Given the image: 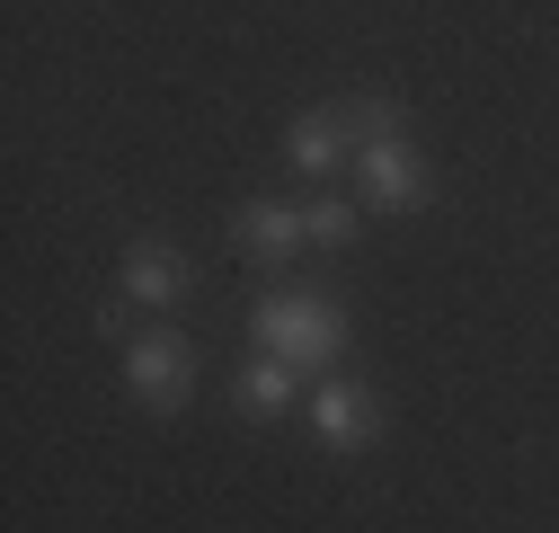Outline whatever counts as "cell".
I'll use <instances>...</instances> for the list:
<instances>
[{
  "label": "cell",
  "mask_w": 559,
  "mask_h": 533,
  "mask_svg": "<svg viewBox=\"0 0 559 533\" xmlns=\"http://www.w3.org/2000/svg\"><path fill=\"white\" fill-rule=\"evenodd\" d=\"M302 232H311L320 249H346V240H356V232H365V214H356V205H346V196H320V205L302 214Z\"/></svg>",
  "instance_id": "obj_9"
},
{
  "label": "cell",
  "mask_w": 559,
  "mask_h": 533,
  "mask_svg": "<svg viewBox=\"0 0 559 533\" xmlns=\"http://www.w3.org/2000/svg\"><path fill=\"white\" fill-rule=\"evenodd\" d=\"M116 276H124V303H178L187 285H195V266L178 258V240H124V266H116Z\"/></svg>",
  "instance_id": "obj_5"
},
{
  "label": "cell",
  "mask_w": 559,
  "mask_h": 533,
  "mask_svg": "<svg viewBox=\"0 0 559 533\" xmlns=\"http://www.w3.org/2000/svg\"><path fill=\"white\" fill-rule=\"evenodd\" d=\"M124 391L143 400V410H187L195 400V339L178 329H143V339H124Z\"/></svg>",
  "instance_id": "obj_2"
},
{
  "label": "cell",
  "mask_w": 559,
  "mask_h": 533,
  "mask_svg": "<svg viewBox=\"0 0 559 533\" xmlns=\"http://www.w3.org/2000/svg\"><path fill=\"white\" fill-rule=\"evenodd\" d=\"M346 152H356V116H346V107H302L294 133H285V161H294L302 178H329Z\"/></svg>",
  "instance_id": "obj_6"
},
{
  "label": "cell",
  "mask_w": 559,
  "mask_h": 533,
  "mask_svg": "<svg viewBox=\"0 0 559 533\" xmlns=\"http://www.w3.org/2000/svg\"><path fill=\"white\" fill-rule=\"evenodd\" d=\"M249 339H258L266 356H285V365L329 374L337 347H346V303H329V294H258Z\"/></svg>",
  "instance_id": "obj_1"
},
{
  "label": "cell",
  "mask_w": 559,
  "mask_h": 533,
  "mask_svg": "<svg viewBox=\"0 0 559 533\" xmlns=\"http://www.w3.org/2000/svg\"><path fill=\"white\" fill-rule=\"evenodd\" d=\"M356 178H365V205L373 214H427V161H417L408 133H373V143H356Z\"/></svg>",
  "instance_id": "obj_3"
},
{
  "label": "cell",
  "mask_w": 559,
  "mask_h": 533,
  "mask_svg": "<svg viewBox=\"0 0 559 533\" xmlns=\"http://www.w3.org/2000/svg\"><path fill=\"white\" fill-rule=\"evenodd\" d=\"M231 400H240V418H249V427H266V418H285V410H294V365L258 347V356L240 365V391H231Z\"/></svg>",
  "instance_id": "obj_8"
},
{
  "label": "cell",
  "mask_w": 559,
  "mask_h": 533,
  "mask_svg": "<svg viewBox=\"0 0 559 533\" xmlns=\"http://www.w3.org/2000/svg\"><path fill=\"white\" fill-rule=\"evenodd\" d=\"M231 240H240L258 266H285L311 232H302V214H294V205H275V196H249V205L231 214Z\"/></svg>",
  "instance_id": "obj_7"
},
{
  "label": "cell",
  "mask_w": 559,
  "mask_h": 533,
  "mask_svg": "<svg viewBox=\"0 0 559 533\" xmlns=\"http://www.w3.org/2000/svg\"><path fill=\"white\" fill-rule=\"evenodd\" d=\"M311 436H320L329 453H365V445L382 436V400H373L365 382H346V374H320V391H311Z\"/></svg>",
  "instance_id": "obj_4"
}]
</instances>
